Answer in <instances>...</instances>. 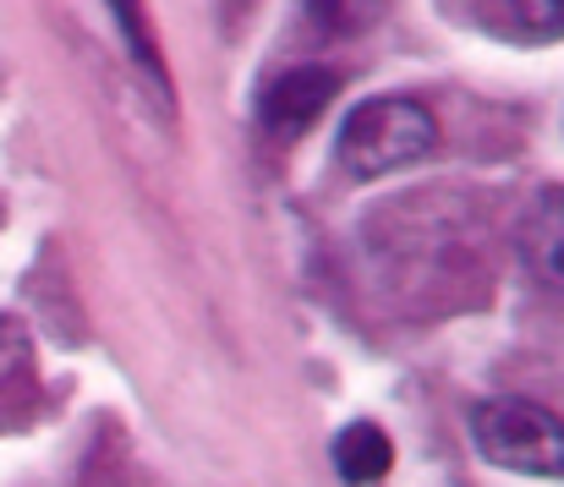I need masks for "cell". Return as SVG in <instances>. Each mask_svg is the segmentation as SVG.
Listing matches in <instances>:
<instances>
[{
  "mask_svg": "<svg viewBox=\"0 0 564 487\" xmlns=\"http://www.w3.org/2000/svg\"><path fill=\"white\" fill-rule=\"evenodd\" d=\"M438 143V121L427 105L405 99V94H383V99H362L335 138V160L357 181H378L394 175L405 164H416Z\"/></svg>",
  "mask_w": 564,
  "mask_h": 487,
  "instance_id": "obj_1",
  "label": "cell"
},
{
  "mask_svg": "<svg viewBox=\"0 0 564 487\" xmlns=\"http://www.w3.org/2000/svg\"><path fill=\"white\" fill-rule=\"evenodd\" d=\"M471 439L488 466L521 477H560L564 472V422L538 400H482L471 411Z\"/></svg>",
  "mask_w": 564,
  "mask_h": 487,
  "instance_id": "obj_2",
  "label": "cell"
},
{
  "mask_svg": "<svg viewBox=\"0 0 564 487\" xmlns=\"http://www.w3.org/2000/svg\"><path fill=\"white\" fill-rule=\"evenodd\" d=\"M335 94H340V77H335L329 66H296V72H280V77L263 88L258 116H263L269 132L296 138V132H307V127L329 110Z\"/></svg>",
  "mask_w": 564,
  "mask_h": 487,
  "instance_id": "obj_3",
  "label": "cell"
},
{
  "mask_svg": "<svg viewBox=\"0 0 564 487\" xmlns=\"http://www.w3.org/2000/svg\"><path fill=\"white\" fill-rule=\"evenodd\" d=\"M516 252H521V269L543 285L564 296V186H543L521 225H516Z\"/></svg>",
  "mask_w": 564,
  "mask_h": 487,
  "instance_id": "obj_4",
  "label": "cell"
},
{
  "mask_svg": "<svg viewBox=\"0 0 564 487\" xmlns=\"http://www.w3.org/2000/svg\"><path fill=\"white\" fill-rule=\"evenodd\" d=\"M335 472L351 487H373L394 472V444L389 433L373 422H351L340 439H335Z\"/></svg>",
  "mask_w": 564,
  "mask_h": 487,
  "instance_id": "obj_5",
  "label": "cell"
},
{
  "mask_svg": "<svg viewBox=\"0 0 564 487\" xmlns=\"http://www.w3.org/2000/svg\"><path fill=\"white\" fill-rule=\"evenodd\" d=\"M383 0H307V17L324 28V33H362L373 28Z\"/></svg>",
  "mask_w": 564,
  "mask_h": 487,
  "instance_id": "obj_6",
  "label": "cell"
},
{
  "mask_svg": "<svg viewBox=\"0 0 564 487\" xmlns=\"http://www.w3.org/2000/svg\"><path fill=\"white\" fill-rule=\"evenodd\" d=\"M510 11L532 39H564V0H510Z\"/></svg>",
  "mask_w": 564,
  "mask_h": 487,
  "instance_id": "obj_7",
  "label": "cell"
},
{
  "mask_svg": "<svg viewBox=\"0 0 564 487\" xmlns=\"http://www.w3.org/2000/svg\"><path fill=\"white\" fill-rule=\"evenodd\" d=\"M22 367H28V328L17 318H0V389L17 383Z\"/></svg>",
  "mask_w": 564,
  "mask_h": 487,
  "instance_id": "obj_8",
  "label": "cell"
}]
</instances>
